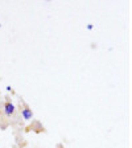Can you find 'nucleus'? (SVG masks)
<instances>
[{
  "label": "nucleus",
  "instance_id": "f257e3e1",
  "mask_svg": "<svg viewBox=\"0 0 132 148\" xmlns=\"http://www.w3.org/2000/svg\"><path fill=\"white\" fill-rule=\"evenodd\" d=\"M4 112H5L7 116H11V115L15 114V106H13V103L7 102L5 105H4Z\"/></svg>",
  "mask_w": 132,
  "mask_h": 148
},
{
  "label": "nucleus",
  "instance_id": "f03ea898",
  "mask_svg": "<svg viewBox=\"0 0 132 148\" xmlns=\"http://www.w3.org/2000/svg\"><path fill=\"white\" fill-rule=\"evenodd\" d=\"M21 115H23V118H24L25 120H29V119H32L33 118V112H32V110L29 107H24L21 110Z\"/></svg>",
  "mask_w": 132,
  "mask_h": 148
}]
</instances>
